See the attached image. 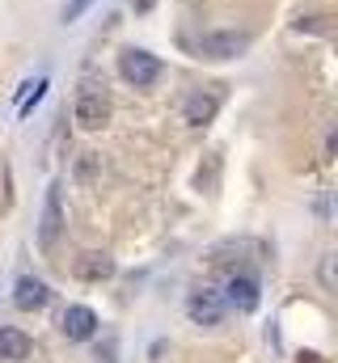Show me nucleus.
<instances>
[{"mask_svg":"<svg viewBox=\"0 0 338 363\" xmlns=\"http://www.w3.org/2000/svg\"><path fill=\"white\" fill-rule=\"evenodd\" d=\"M60 228H64V211H60V186H51V190H47V199H43V220H38V241H43V250H51V245H55Z\"/></svg>","mask_w":338,"mask_h":363,"instance_id":"6","label":"nucleus"},{"mask_svg":"<svg viewBox=\"0 0 338 363\" xmlns=\"http://www.w3.org/2000/svg\"><path fill=\"white\" fill-rule=\"evenodd\" d=\"M93 4H97V0H68V4H64V26L81 21V17L89 13V9H93Z\"/></svg>","mask_w":338,"mask_h":363,"instance_id":"12","label":"nucleus"},{"mask_svg":"<svg viewBox=\"0 0 338 363\" xmlns=\"http://www.w3.org/2000/svg\"><path fill=\"white\" fill-rule=\"evenodd\" d=\"M322 283L334 287V254H326V262H322Z\"/></svg>","mask_w":338,"mask_h":363,"instance_id":"13","label":"nucleus"},{"mask_svg":"<svg viewBox=\"0 0 338 363\" xmlns=\"http://www.w3.org/2000/svg\"><path fill=\"white\" fill-rule=\"evenodd\" d=\"M77 274H81L84 283H102V279L114 274V258L110 254H81L77 258Z\"/></svg>","mask_w":338,"mask_h":363,"instance_id":"11","label":"nucleus"},{"mask_svg":"<svg viewBox=\"0 0 338 363\" xmlns=\"http://www.w3.org/2000/svg\"><path fill=\"white\" fill-rule=\"evenodd\" d=\"M119 77L131 85V89H153L161 81V60L153 51H140V47H127L119 55Z\"/></svg>","mask_w":338,"mask_h":363,"instance_id":"1","label":"nucleus"},{"mask_svg":"<svg viewBox=\"0 0 338 363\" xmlns=\"http://www.w3.org/2000/svg\"><path fill=\"white\" fill-rule=\"evenodd\" d=\"M64 334H68L72 342H89V338L97 334V313L84 308V304H68V308H64Z\"/></svg>","mask_w":338,"mask_h":363,"instance_id":"8","label":"nucleus"},{"mask_svg":"<svg viewBox=\"0 0 338 363\" xmlns=\"http://www.w3.org/2000/svg\"><path fill=\"white\" fill-rule=\"evenodd\" d=\"M47 300H51V291H47V283H43V279H34V274L17 279V287H13V304H17L21 313L47 308Z\"/></svg>","mask_w":338,"mask_h":363,"instance_id":"9","label":"nucleus"},{"mask_svg":"<svg viewBox=\"0 0 338 363\" xmlns=\"http://www.w3.org/2000/svg\"><path fill=\"white\" fill-rule=\"evenodd\" d=\"M224 296L216 291V287H199V291H190V300H186V317L195 321V325H220V317H224Z\"/></svg>","mask_w":338,"mask_h":363,"instance_id":"4","label":"nucleus"},{"mask_svg":"<svg viewBox=\"0 0 338 363\" xmlns=\"http://www.w3.org/2000/svg\"><path fill=\"white\" fill-rule=\"evenodd\" d=\"M250 51V34L246 30H207L199 38V55L203 60H237Z\"/></svg>","mask_w":338,"mask_h":363,"instance_id":"3","label":"nucleus"},{"mask_svg":"<svg viewBox=\"0 0 338 363\" xmlns=\"http://www.w3.org/2000/svg\"><path fill=\"white\" fill-rule=\"evenodd\" d=\"M220 296H224L229 308H237V313H254V308H258V279L237 274V279H229V287H224Z\"/></svg>","mask_w":338,"mask_h":363,"instance_id":"7","label":"nucleus"},{"mask_svg":"<svg viewBox=\"0 0 338 363\" xmlns=\"http://www.w3.org/2000/svg\"><path fill=\"white\" fill-rule=\"evenodd\" d=\"M30 338L21 334V330H13V325H0V359H9V363H21V359H30Z\"/></svg>","mask_w":338,"mask_h":363,"instance_id":"10","label":"nucleus"},{"mask_svg":"<svg viewBox=\"0 0 338 363\" xmlns=\"http://www.w3.org/2000/svg\"><path fill=\"white\" fill-rule=\"evenodd\" d=\"M72 118H77L81 131H102L110 123V97L97 89V85H84L77 93V101H72Z\"/></svg>","mask_w":338,"mask_h":363,"instance_id":"2","label":"nucleus"},{"mask_svg":"<svg viewBox=\"0 0 338 363\" xmlns=\"http://www.w3.org/2000/svg\"><path fill=\"white\" fill-rule=\"evenodd\" d=\"M216 110H220V97L207 89H195L186 97V106H182V123L186 127H207L212 118H216Z\"/></svg>","mask_w":338,"mask_h":363,"instance_id":"5","label":"nucleus"}]
</instances>
